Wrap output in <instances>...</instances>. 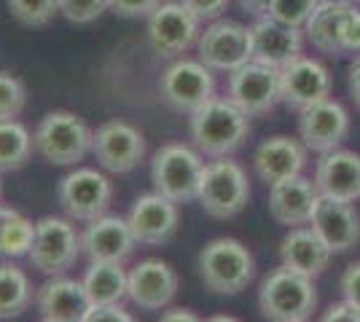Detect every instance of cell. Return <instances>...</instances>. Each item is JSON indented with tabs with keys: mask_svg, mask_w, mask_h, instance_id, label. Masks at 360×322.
Masks as SVG:
<instances>
[{
	"mask_svg": "<svg viewBox=\"0 0 360 322\" xmlns=\"http://www.w3.org/2000/svg\"><path fill=\"white\" fill-rule=\"evenodd\" d=\"M35 307L41 320L46 322H84V314L89 311L91 298L84 282H75L70 276H49L38 293H35Z\"/></svg>",
	"mask_w": 360,
	"mask_h": 322,
	"instance_id": "cell-21",
	"label": "cell"
},
{
	"mask_svg": "<svg viewBox=\"0 0 360 322\" xmlns=\"http://www.w3.org/2000/svg\"><path fill=\"white\" fill-rule=\"evenodd\" d=\"M11 213H14L11 207H3V204H0V229H3V223L8 220V215H11Z\"/></svg>",
	"mask_w": 360,
	"mask_h": 322,
	"instance_id": "cell-44",
	"label": "cell"
},
{
	"mask_svg": "<svg viewBox=\"0 0 360 322\" xmlns=\"http://www.w3.org/2000/svg\"><path fill=\"white\" fill-rule=\"evenodd\" d=\"M345 54H360V8H352L345 25Z\"/></svg>",
	"mask_w": 360,
	"mask_h": 322,
	"instance_id": "cell-40",
	"label": "cell"
},
{
	"mask_svg": "<svg viewBox=\"0 0 360 322\" xmlns=\"http://www.w3.org/2000/svg\"><path fill=\"white\" fill-rule=\"evenodd\" d=\"M196 201L205 207V213L218 217V220L237 217L250 201L248 172L242 169V164L231 161L229 156H221L210 164H205Z\"/></svg>",
	"mask_w": 360,
	"mask_h": 322,
	"instance_id": "cell-6",
	"label": "cell"
},
{
	"mask_svg": "<svg viewBox=\"0 0 360 322\" xmlns=\"http://www.w3.org/2000/svg\"><path fill=\"white\" fill-rule=\"evenodd\" d=\"M91 154L103 169L116 172V175H127L135 167H140V161L146 159V137L132 123L110 119V121L97 126Z\"/></svg>",
	"mask_w": 360,
	"mask_h": 322,
	"instance_id": "cell-13",
	"label": "cell"
},
{
	"mask_svg": "<svg viewBox=\"0 0 360 322\" xmlns=\"http://www.w3.org/2000/svg\"><path fill=\"white\" fill-rule=\"evenodd\" d=\"M25 105H27V86L16 76L0 70V121L19 119Z\"/></svg>",
	"mask_w": 360,
	"mask_h": 322,
	"instance_id": "cell-32",
	"label": "cell"
},
{
	"mask_svg": "<svg viewBox=\"0 0 360 322\" xmlns=\"http://www.w3.org/2000/svg\"><path fill=\"white\" fill-rule=\"evenodd\" d=\"M57 199H60V207L70 220L89 223V220L108 213L110 199H113V183L97 169H73L57 185Z\"/></svg>",
	"mask_w": 360,
	"mask_h": 322,
	"instance_id": "cell-12",
	"label": "cell"
},
{
	"mask_svg": "<svg viewBox=\"0 0 360 322\" xmlns=\"http://www.w3.org/2000/svg\"><path fill=\"white\" fill-rule=\"evenodd\" d=\"M0 196H3V185H0Z\"/></svg>",
	"mask_w": 360,
	"mask_h": 322,
	"instance_id": "cell-46",
	"label": "cell"
},
{
	"mask_svg": "<svg viewBox=\"0 0 360 322\" xmlns=\"http://www.w3.org/2000/svg\"><path fill=\"white\" fill-rule=\"evenodd\" d=\"M35 290L30 276L16 263H0V320H14L30 309Z\"/></svg>",
	"mask_w": 360,
	"mask_h": 322,
	"instance_id": "cell-28",
	"label": "cell"
},
{
	"mask_svg": "<svg viewBox=\"0 0 360 322\" xmlns=\"http://www.w3.org/2000/svg\"><path fill=\"white\" fill-rule=\"evenodd\" d=\"M309 226L333 253H347L360 242V215L352 207V201L320 196Z\"/></svg>",
	"mask_w": 360,
	"mask_h": 322,
	"instance_id": "cell-23",
	"label": "cell"
},
{
	"mask_svg": "<svg viewBox=\"0 0 360 322\" xmlns=\"http://www.w3.org/2000/svg\"><path fill=\"white\" fill-rule=\"evenodd\" d=\"M135 234L129 229V220L119 215H100L89 220L86 231L81 234V253L94 261H119L124 263L135 253Z\"/></svg>",
	"mask_w": 360,
	"mask_h": 322,
	"instance_id": "cell-18",
	"label": "cell"
},
{
	"mask_svg": "<svg viewBox=\"0 0 360 322\" xmlns=\"http://www.w3.org/2000/svg\"><path fill=\"white\" fill-rule=\"evenodd\" d=\"M132 322V314L119 304H91L89 311L84 314V322Z\"/></svg>",
	"mask_w": 360,
	"mask_h": 322,
	"instance_id": "cell-36",
	"label": "cell"
},
{
	"mask_svg": "<svg viewBox=\"0 0 360 322\" xmlns=\"http://www.w3.org/2000/svg\"><path fill=\"white\" fill-rule=\"evenodd\" d=\"M240 6L245 11H250L253 16H264V14H269L271 0H240Z\"/></svg>",
	"mask_w": 360,
	"mask_h": 322,
	"instance_id": "cell-42",
	"label": "cell"
},
{
	"mask_svg": "<svg viewBox=\"0 0 360 322\" xmlns=\"http://www.w3.org/2000/svg\"><path fill=\"white\" fill-rule=\"evenodd\" d=\"M178 271L162 258H146L129 269L127 298L143 311H162L178 295Z\"/></svg>",
	"mask_w": 360,
	"mask_h": 322,
	"instance_id": "cell-14",
	"label": "cell"
},
{
	"mask_svg": "<svg viewBox=\"0 0 360 322\" xmlns=\"http://www.w3.org/2000/svg\"><path fill=\"white\" fill-rule=\"evenodd\" d=\"M309 148L301 142V137H288V135H274L266 137L253 154L255 175L266 185H274L288 177H296L307 167Z\"/></svg>",
	"mask_w": 360,
	"mask_h": 322,
	"instance_id": "cell-20",
	"label": "cell"
},
{
	"mask_svg": "<svg viewBox=\"0 0 360 322\" xmlns=\"http://www.w3.org/2000/svg\"><path fill=\"white\" fill-rule=\"evenodd\" d=\"M317 6H320V0H271L269 16L277 19V22H283V25L304 30L309 16L315 14Z\"/></svg>",
	"mask_w": 360,
	"mask_h": 322,
	"instance_id": "cell-33",
	"label": "cell"
},
{
	"mask_svg": "<svg viewBox=\"0 0 360 322\" xmlns=\"http://www.w3.org/2000/svg\"><path fill=\"white\" fill-rule=\"evenodd\" d=\"M162 320L165 322H180V320H186V322H194L196 320V314H191L188 309H169V311H162Z\"/></svg>",
	"mask_w": 360,
	"mask_h": 322,
	"instance_id": "cell-43",
	"label": "cell"
},
{
	"mask_svg": "<svg viewBox=\"0 0 360 322\" xmlns=\"http://www.w3.org/2000/svg\"><path fill=\"white\" fill-rule=\"evenodd\" d=\"M129 229L135 234L137 245H165L175 236L180 223L178 201L167 199L165 194L153 191V194H143L140 199L132 204V210L127 215Z\"/></svg>",
	"mask_w": 360,
	"mask_h": 322,
	"instance_id": "cell-17",
	"label": "cell"
},
{
	"mask_svg": "<svg viewBox=\"0 0 360 322\" xmlns=\"http://www.w3.org/2000/svg\"><path fill=\"white\" fill-rule=\"evenodd\" d=\"M32 140L44 161L54 167H75L91 151L94 132L81 116L70 110H51L41 119Z\"/></svg>",
	"mask_w": 360,
	"mask_h": 322,
	"instance_id": "cell-4",
	"label": "cell"
},
{
	"mask_svg": "<svg viewBox=\"0 0 360 322\" xmlns=\"http://www.w3.org/2000/svg\"><path fill=\"white\" fill-rule=\"evenodd\" d=\"M253 32V60L271 65L277 70H285L288 65L304 57V35L299 27L283 25L269 14L255 16Z\"/></svg>",
	"mask_w": 360,
	"mask_h": 322,
	"instance_id": "cell-19",
	"label": "cell"
},
{
	"mask_svg": "<svg viewBox=\"0 0 360 322\" xmlns=\"http://www.w3.org/2000/svg\"><path fill=\"white\" fill-rule=\"evenodd\" d=\"M35 140L30 137L27 126L16 119L0 121V172H16L22 169L32 156Z\"/></svg>",
	"mask_w": 360,
	"mask_h": 322,
	"instance_id": "cell-29",
	"label": "cell"
},
{
	"mask_svg": "<svg viewBox=\"0 0 360 322\" xmlns=\"http://www.w3.org/2000/svg\"><path fill=\"white\" fill-rule=\"evenodd\" d=\"M229 100L245 110L250 119L271 113L283 102L280 70L258 60L245 62L234 73H229Z\"/></svg>",
	"mask_w": 360,
	"mask_h": 322,
	"instance_id": "cell-11",
	"label": "cell"
},
{
	"mask_svg": "<svg viewBox=\"0 0 360 322\" xmlns=\"http://www.w3.org/2000/svg\"><path fill=\"white\" fill-rule=\"evenodd\" d=\"M110 8V0H60V14L73 25H89Z\"/></svg>",
	"mask_w": 360,
	"mask_h": 322,
	"instance_id": "cell-34",
	"label": "cell"
},
{
	"mask_svg": "<svg viewBox=\"0 0 360 322\" xmlns=\"http://www.w3.org/2000/svg\"><path fill=\"white\" fill-rule=\"evenodd\" d=\"M330 255H333V250L320 239V234L309 223L307 226H293L280 242L283 266L304 276H312V279H317L328 269Z\"/></svg>",
	"mask_w": 360,
	"mask_h": 322,
	"instance_id": "cell-25",
	"label": "cell"
},
{
	"mask_svg": "<svg viewBox=\"0 0 360 322\" xmlns=\"http://www.w3.org/2000/svg\"><path fill=\"white\" fill-rule=\"evenodd\" d=\"M352 8L355 3H320L304 27L309 43L323 54L342 57L345 54V25Z\"/></svg>",
	"mask_w": 360,
	"mask_h": 322,
	"instance_id": "cell-26",
	"label": "cell"
},
{
	"mask_svg": "<svg viewBox=\"0 0 360 322\" xmlns=\"http://www.w3.org/2000/svg\"><path fill=\"white\" fill-rule=\"evenodd\" d=\"M342 298L360 309V261L349 263L342 274Z\"/></svg>",
	"mask_w": 360,
	"mask_h": 322,
	"instance_id": "cell-38",
	"label": "cell"
},
{
	"mask_svg": "<svg viewBox=\"0 0 360 322\" xmlns=\"http://www.w3.org/2000/svg\"><path fill=\"white\" fill-rule=\"evenodd\" d=\"M14 19L27 27H44L60 14V0H8Z\"/></svg>",
	"mask_w": 360,
	"mask_h": 322,
	"instance_id": "cell-31",
	"label": "cell"
},
{
	"mask_svg": "<svg viewBox=\"0 0 360 322\" xmlns=\"http://www.w3.org/2000/svg\"><path fill=\"white\" fill-rule=\"evenodd\" d=\"M159 94L178 113H194L215 97V76L202 60H175L159 81Z\"/></svg>",
	"mask_w": 360,
	"mask_h": 322,
	"instance_id": "cell-10",
	"label": "cell"
},
{
	"mask_svg": "<svg viewBox=\"0 0 360 322\" xmlns=\"http://www.w3.org/2000/svg\"><path fill=\"white\" fill-rule=\"evenodd\" d=\"M35 242V223L22 213H11L0 229V258H22Z\"/></svg>",
	"mask_w": 360,
	"mask_h": 322,
	"instance_id": "cell-30",
	"label": "cell"
},
{
	"mask_svg": "<svg viewBox=\"0 0 360 322\" xmlns=\"http://www.w3.org/2000/svg\"><path fill=\"white\" fill-rule=\"evenodd\" d=\"M196 269L202 285L215 295H240L255 276L253 253L231 236L212 239L202 247Z\"/></svg>",
	"mask_w": 360,
	"mask_h": 322,
	"instance_id": "cell-2",
	"label": "cell"
},
{
	"mask_svg": "<svg viewBox=\"0 0 360 322\" xmlns=\"http://www.w3.org/2000/svg\"><path fill=\"white\" fill-rule=\"evenodd\" d=\"M199 35H202V19L191 14L180 0L159 3L150 11L148 43L165 60L183 57L199 41Z\"/></svg>",
	"mask_w": 360,
	"mask_h": 322,
	"instance_id": "cell-9",
	"label": "cell"
},
{
	"mask_svg": "<svg viewBox=\"0 0 360 322\" xmlns=\"http://www.w3.org/2000/svg\"><path fill=\"white\" fill-rule=\"evenodd\" d=\"M202 172H205L202 154L186 142H167L153 154L150 161L153 188L178 204L196 201Z\"/></svg>",
	"mask_w": 360,
	"mask_h": 322,
	"instance_id": "cell-5",
	"label": "cell"
},
{
	"mask_svg": "<svg viewBox=\"0 0 360 322\" xmlns=\"http://www.w3.org/2000/svg\"><path fill=\"white\" fill-rule=\"evenodd\" d=\"M355 3H360V0H355Z\"/></svg>",
	"mask_w": 360,
	"mask_h": 322,
	"instance_id": "cell-47",
	"label": "cell"
},
{
	"mask_svg": "<svg viewBox=\"0 0 360 322\" xmlns=\"http://www.w3.org/2000/svg\"><path fill=\"white\" fill-rule=\"evenodd\" d=\"M347 135H349V113L342 102L330 97L299 113V137L315 154H328L342 148Z\"/></svg>",
	"mask_w": 360,
	"mask_h": 322,
	"instance_id": "cell-15",
	"label": "cell"
},
{
	"mask_svg": "<svg viewBox=\"0 0 360 322\" xmlns=\"http://www.w3.org/2000/svg\"><path fill=\"white\" fill-rule=\"evenodd\" d=\"M258 309L266 320L304 322L317 311V288L312 276L280 266L264 276L258 290Z\"/></svg>",
	"mask_w": 360,
	"mask_h": 322,
	"instance_id": "cell-3",
	"label": "cell"
},
{
	"mask_svg": "<svg viewBox=\"0 0 360 322\" xmlns=\"http://www.w3.org/2000/svg\"><path fill=\"white\" fill-rule=\"evenodd\" d=\"M323 322H360V309H355L349 301H339V304H330L326 311H323Z\"/></svg>",
	"mask_w": 360,
	"mask_h": 322,
	"instance_id": "cell-39",
	"label": "cell"
},
{
	"mask_svg": "<svg viewBox=\"0 0 360 322\" xmlns=\"http://www.w3.org/2000/svg\"><path fill=\"white\" fill-rule=\"evenodd\" d=\"M347 89H349V97L355 100V105L360 107V54H355V60L347 70Z\"/></svg>",
	"mask_w": 360,
	"mask_h": 322,
	"instance_id": "cell-41",
	"label": "cell"
},
{
	"mask_svg": "<svg viewBox=\"0 0 360 322\" xmlns=\"http://www.w3.org/2000/svg\"><path fill=\"white\" fill-rule=\"evenodd\" d=\"M188 135L202 156L221 159L237 154L250 135V116L229 97H212L188 119Z\"/></svg>",
	"mask_w": 360,
	"mask_h": 322,
	"instance_id": "cell-1",
	"label": "cell"
},
{
	"mask_svg": "<svg viewBox=\"0 0 360 322\" xmlns=\"http://www.w3.org/2000/svg\"><path fill=\"white\" fill-rule=\"evenodd\" d=\"M81 255V234L75 231L70 217H54L46 215L35 223V242H32L30 258L32 269H38L46 276H60Z\"/></svg>",
	"mask_w": 360,
	"mask_h": 322,
	"instance_id": "cell-7",
	"label": "cell"
},
{
	"mask_svg": "<svg viewBox=\"0 0 360 322\" xmlns=\"http://www.w3.org/2000/svg\"><path fill=\"white\" fill-rule=\"evenodd\" d=\"M320 3H355V0H320Z\"/></svg>",
	"mask_w": 360,
	"mask_h": 322,
	"instance_id": "cell-45",
	"label": "cell"
},
{
	"mask_svg": "<svg viewBox=\"0 0 360 322\" xmlns=\"http://www.w3.org/2000/svg\"><path fill=\"white\" fill-rule=\"evenodd\" d=\"M199 60L212 73H234L245 62L253 60V32L234 19H215L196 41Z\"/></svg>",
	"mask_w": 360,
	"mask_h": 322,
	"instance_id": "cell-8",
	"label": "cell"
},
{
	"mask_svg": "<svg viewBox=\"0 0 360 322\" xmlns=\"http://www.w3.org/2000/svg\"><path fill=\"white\" fill-rule=\"evenodd\" d=\"M180 3L194 16H199L202 22H215V19L224 16V11L229 8L231 0H180Z\"/></svg>",
	"mask_w": 360,
	"mask_h": 322,
	"instance_id": "cell-37",
	"label": "cell"
},
{
	"mask_svg": "<svg viewBox=\"0 0 360 322\" xmlns=\"http://www.w3.org/2000/svg\"><path fill=\"white\" fill-rule=\"evenodd\" d=\"M81 282L89 293L91 304H119L127 298L129 271L119 261H94L89 263Z\"/></svg>",
	"mask_w": 360,
	"mask_h": 322,
	"instance_id": "cell-27",
	"label": "cell"
},
{
	"mask_svg": "<svg viewBox=\"0 0 360 322\" xmlns=\"http://www.w3.org/2000/svg\"><path fill=\"white\" fill-rule=\"evenodd\" d=\"M315 185L320 196L342 201L360 199V154L347 148L320 154L315 164Z\"/></svg>",
	"mask_w": 360,
	"mask_h": 322,
	"instance_id": "cell-24",
	"label": "cell"
},
{
	"mask_svg": "<svg viewBox=\"0 0 360 322\" xmlns=\"http://www.w3.org/2000/svg\"><path fill=\"white\" fill-rule=\"evenodd\" d=\"M159 3H162V0H110V11L124 16V19H140V16L148 19L150 11H153Z\"/></svg>",
	"mask_w": 360,
	"mask_h": 322,
	"instance_id": "cell-35",
	"label": "cell"
},
{
	"mask_svg": "<svg viewBox=\"0 0 360 322\" xmlns=\"http://www.w3.org/2000/svg\"><path fill=\"white\" fill-rule=\"evenodd\" d=\"M317 201H320V191H317L315 180L296 175L280 183L269 185V215L280 223V226H307L312 220Z\"/></svg>",
	"mask_w": 360,
	"mask_h": 322,
	"instance_id": "cell-22",
	"label": "cell"
},
{
	"mask_svg": "<svg viewBox=\"0 0 360 322\" xmlns=\"http://www.w3.org/2000/svg\"><path fill=\"white\" fill-rule=\"evenodd\" d=\"M333 81H330L328 67L312 57H299L285 70H280V92L283 102L293 110H307L330 97Z\"/></svg>",
	"mask_w": 360,
	"mask_h": 322,
	"instance_id": "cell-16",
	"label": "cell"
}]
</instances>
